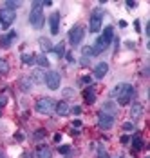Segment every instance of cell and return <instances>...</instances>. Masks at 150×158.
<instances>
[{
    "mask_svg": "<svg viewBox=\"0 0 150 158\" xmlns=\"http://www.w3.org/2000/svg\"><path fill=\"white\" fill-rule=\"evenodd\" d=\"M42 7H44V2H34L33 9H31V13H29V22L34 29H42L45 24V16H44Z\"/></svg>",
    "mask_w": 150,
    "mask_h": 158,
    "instance_id": "obj_1",
    "label": "cell"
},
{
    "mask_svg": "<svg viewBox=\"0 0 150 158\" xmlns=\"http://www.w3.org/2000/svg\"><path fill=\"white\" fill-rule=\"evenodd\" d=\"M34 109L38 111V113H42V114H51L53 109H54V100L49 98V96H42V98L36 100Z\"/></svg>",
    "mask_w": 150,
    "mask_h": 158,
    "instance_id": "obj_2",
    "label": "cell"
},
{
    "mask_svg": "<svg viewBox=\"0 0 150 158\" xmlns=\"http://www.w3.org/2000/svg\"><path fill=\"white\" fill-rule=\"evenodd\" d=\"M101 22H103V11L100 7H96L90 15V22H89V29L90 33H98L101 29Z\"/></svg>",
    "mask_w": 150,
    "mask_h": 158,
    "instance_id": "obj_3",
    "label": "cell"
},
{
    "mask_svg": "<svg viewBox=\"0 0 150 158\" xmlns=\"http://www.w3.org/2000/svg\"><path fill=\"white\" fill-rule=\"evenodd\" d=\"M132 96H134V87L130 84H125L123 89H121V93L118 95V104L120 106H127L132 100Z\"/></svg>",
    "mask_w": 150,
    "mask_h": 158,
    "instance_id": "obj_4",
    "label": "cell"
},
{
    "mask_svg": "<svg viewBox=\"0 0 150 158\" xmlns=\"http://www.w3.org/2000/svg\"><path fill=\"white\" fill-rule=\"evenodd\" d=\"M45 85L49 87V89H58L60 87V82H61V78H60V73H56V71H47V75H45Z\"/></svg>",
    "mask_w": 150,
    "mask_h": 158,
    "instance_id": "obj_5",
    "label": "cell"
},
{
    "mask_svg": "<svg viewBox=\"0 0 150 158\" xmlns=\"http://www.w3.org/2000/svg\"><path fill=\"white\" fill-rule=\"evenodd\" d=\"M83 35H85V29L78 24V26H74V27L69 31V42H71L73 46H78V44L83 40Z\"/></svg>",
    "mask_w": 150,
    "mask_h": 158,
    "instance_id": "obj_6",
    "label": "cell"
},
{
    "mask_svg": "<svg viewBox=\"0 0 150 158\" xmlns=\"http://www.w3.org/2000/svg\"><path fill=\"white\" fill-rule=\"evenodd\" d=\"M112 126H114V116L109 114V113H105V111H101V113L98 114V127L105 131V129H110Z\"/></svg>",
    "mask_w": 150,
    "mask_h": 158,
    "instance_id": "obj_7",
    "label": "cell"
},
{
    "mask_svg": "<svg viewBox=\"0 0 150 158\" xmlns=\"http://www.w3.org/2000/svg\"><path fill=\"white\" fill-rule=\"evenodd\" d=\"M16 18V11H11V9H0V22H2V26L4 27H9L13 22H15Z\"/></svg>",
    "mask_w": 150,
    "mask_h": 158,
    "instance_id": "obj_8",
    "label": "cell"
},
{
    "mask_svg": "<svg viewBox=\"0 0 150 158\" xmlns=\"http://www.w3.org/2000/svg\"><path fill=\"white\" fill-rule=\"evenodd\" d=\"M49 27H51V35H58V31H60V13H53L49 16Z\"/></svg>",
    "mask_w": 150,
    "mask_h": 158,
    "instance_id": "obj_9",
    "label": "cell"
},
{
    "mask_svg": "<svg viewBox=\"0 0 150 158\" xmlns=\"http://www.w3.org/2000/svg\"><path fill=\"white\" fill-rule=\"evenodd\" d=\"M107 73H109V64L107 62H100L94 67V77H96V78H103Z\"/></svg>",
    "mask_w": 150,
    "mask_h": 158,
    "instance_id": "obj_10",
    "label": "cell"
},
{
    "mask_svg": "<svg viewBox=\"0 0 150 158\" xmlns=\"http://www.w3.org/2000/svg\"><path fill=\"white\" fill-rule=\"evenodd\" d=\"M100 38L103 40V44H105L107 48H109V46H110V42H112V38H114V29H112L110 26H107L105 31H103V35H101Z\"/></svg>",
    "mask_w": 150,
    "mask_h": 158,
    "instance_id": "obj_11",
    "label": "cell"
},
{
    "mask_svg": "<svg viewBox=\"0 0 150 158\" xmlns=\"http://www.w3.org/2000/svg\"><path fill=\"white\" fill-rule=\"evenodd\" d=\"M53 156V153H51V149L47 147V145H38V149H36V158H51Z\"/></svg>",
    "mask_w": 150,
    "mask_h": 158,
    "instance_id": "obj_12",
    "label": "cell"
},
{
    "mask_svg": "<svg viewBox=\"0 0 150 158\" xmlns=\"http://www.w3.org/2000/svg\"><path fill=\"white\" fill-rule=\"evenodd\" d=\"M16 38V33L11 31L9 35H6V36H0V46L2 48H9L11 46V40H15Z\"/></svg>",
    "mask_w": 150,
    "mask_h": 158,
    "instance_id": "obj_13",
    "label": "cell"
},
{
    "mask_svg": "<svg viewBox=\"0 0 150 158\" xmlns=\"http://www.w3.org/2000/svg\"><path fill=\"white\" fill-rule=\"evenodd\" d=\"M83 100H85L87 104H94V102H96V93H94L92 87H87V89L83 91Z\"/></svg>",
    "mask_w": 150,
    "mask_h": 158,
    "instance_id": "obj_14",
    "label": "cell"
},
{
    "mask_svg": "<svg viewBox=\"0 0 150 158\" xmlns=\"http://www.w3.org/2000/svg\"><path fill=\"white\" fill-rule=\"evenodd\" d=\"M141 114H143V106L136 102L134 106H132V109H130V116H132L134 120H139V118H141Z\"/></svg>",
    "mask_w": 150,
    "mask_h": 158,
    "instance_id": "obj_15",
    "label": "cell"
},
{
    "mask_svg": "<svg viewBox=\"0 0 150 158\" xmlns=\"http://www.w3.org/2000/svg\"><path fill=\"white\" fill-rule=\"evenodd\" d=\"M54 109H56V114H60V116H65V114L69 113V104L61 100V102H58V104H56V107H54Z\"/></svg>",
    "mask_w": 150,
    "mask_h": 158,
    "instance_id": "obj_16",
    "label": "cell"
},
{
    "mask_svg": "<svg viewBox=\"0 0 150 158\" xmlns=\"http://www.w3.org/2000/svg\"><path fill=\"white\" fill-rule=\"evenodd\" d=\"M31 87H33V82H31V78H20V89H22L24 93H29Z\"/></svg>",
    "mask_w": 150,
    "mask_h": 158,
    "instance_id": "obj_17",
    "label": "cell"
},
{
    "mask_svg": "<svg viewBox=\"0 0 150 158\" xmlns=\"http://www.w3.org/2000/svg\"><path fill=\"white\" fill-rule=\"evenodd\" d=\"M44 80H45V75L42 71H34L33 77H31V82H33V84H42Z\"/></svg>",
    "mask_w": 150,
    "mask_h": 158,
    "instance_id": "obj_18",
    "label": "cell"
},
{
    "mask_svg": "<svg viewBox=\"0 0 150 158\" xmlns=\"http://www.w3.org/2000/svg\"><path fill=\"white\" fill-rule=\"evenodd\" d=\"M34 64H38L40 67H49V60H47V56H45V55H36Z\"/></svg>",
    "mask_w": 150,
    "mask_h": 158,
    "instance_id": "obj_19",
    "label": "cell"
},
{
    "mask_svg": "<svg viewBox=\"0 0 150 158\" xmlns=\"http://www.w3.org/2000/svg\"><path fill=\"white\" fill-rule=\"evenodd\" d=\"M40 48H42V51L49 53V51L53 49V44H51V40H49V38H40Z\"/></svg>",
    "mask_w": 150,
    "mask_h": 158,
    "instance_id": "obj_20",
    "label": "cell"
},
{
    "mask_svg": "<svg viewBox=\"0 0 150 158\" xmlns=\"http://www.w3.org/2000/svg\"><path fill=\"white\" fill-rule=\"evenodd\" d=\"M34 58H36V55H29V53H24V55H22V62L26 64V65L34 64Z\"/></svg>",
    "mask_w": 150,
    "mask_h": 158,
    "instance_id": "obj_21",
    "label": "cell"
},
{
    "mask_svg": "<svg viewBox=\"0 0 150 158\" xmlns=\"http://www.w3.org/2000/svg\"><path fill=\"white\" fill-rule=\"evenodd\" d=\"M132 145H134V149H136V151L143 149V138H141L139 135H136L134 138H132Z\"/></svg>",
    "mask_w": 150,
    "mask_h": 158,
    "instance_id": "obj_22",
    "label": "cell"
},
{
    "mask_svg": "<svg viewBox=\"0 0 150 158\" xmlns=\"http://www.w3.org/2000/svg\"><path fill=\"white\" fill-rule=\"evenodd\" d=\"M7 73H9V64L0 58V75H7Z\"/></svg>",
    "mask_w": 150,
    "mask_h": 158,
    "instance_id": "obj_23",
    "label": "cell"
},
{
    "mask_svg": "<svg viewBox=\"0 0 150 158\" xmlns=\"http://www.w3.org/2000/svg\"><path fill=\"white\" fill-rule=\"evenodd\" d=\"M53 53H56L58 56H63V53H65V48H63V44H58V46H53V49H51Z\"/></svg>",
    "mask_w": 150,
    "mask_h": 158,
    "instance_id": "obj_24",
    "label": "cell"
},
{
    "mask_svg": "<svg viewBox=\"0 0 150 158\" xmlns=\"http://www.w3.org/2000/svg\"><path fill=\"white\" fill-rule=\"evenodd\" d=\"M81 55L87 56V58H90V56H94V51H92L90 46H85V48H81Z\"/></svg>",
    "mask_w": 150,
    "mask_h": 158,
    "instance_id": "obj_25",
    "label": "cell"
},
{
    "mask_svg": "<svg viewBox=\"0 0 150 158\" xmlns=\"http://www.w3.org/2000/svg\"><path fill=\"white\" fill-rule=\"evenodd\" d=\"M103 109L109 111V114H112V116H114V113H116V106H114L112 102H107L105 106H103Z\"/></svg>",
    "mask_w": 150,
    "mask_h": 158,
    "instance_id": "obj_26",
    "label": "cell"
},
{
    "mask_svg": "<svg viewBox=\"0 0 150 158\" xmlns=\"http://www.w3.org/2000/svg\"><path fill=\"white\" fill-rule=\"evenodd\" d=\"M123 85H125V84H118V85H116V87L110 91V96H116V98H118V95H120L121 89H123Z\"/></svg>",
    "mask_w": 150,
    "mask_h": 158,
    "instance_id": "obj_27",
    "label": "cell"
},
{
    "mask_svg": "<svg viewBox=\"0 0 150 158\" xmlns=\"http://www.w3.org/2000/svg\"><path fill=\"white\" fill-rule=\"evenodd\" d=\"M98 158H109V153H107V149L103 145L98 147Z\"/></svg>",
    "mask_w": 150,
    "mask_h": 158,
    "instance_id": "obj_28",
    "label": "cell"
},
{
    "mask_svg": "<svg viewBox=\"0 0 150 158\" xmlns=\"http://www.w3.org/2000/svg\"><path fill=\"white\" fill-rule=\"evenodd\" d=\"M123 131H127V133H130V131H132V129H134V124H130V122H125V124H123Z\"/></svg>",
    "mask_w": 150,
    "mask_h": 158,
    "instance_id": "obj_29",
    "label": "cell"
},
{
    "mask_svg": "<svg viewBox=\"0 0 150 158\" xmlns=\"http://www.w3.org/2000/svg\"><path fill=\"white\" fill-rule=\"evenodd\" d=\"M44 136H45L44 129H40V131H36V133H34V138H36V140H40V138H44Z\"/></svg>",
    "mask_w": 150,
    "mask_h": 158,
    "instance_id": "obj_30",
    "label": "cell"
},
{
    "mask_svg": "<svg viewBox=\"0 0 150 158\" xmlns=\"http://www.w3.org/2000/svg\"><path fill=\"white\" fill-rule=\"evenodd\" d=\"M58 151H60L61 155H67V153L71 151V147H69V145H61V147H58Z\"/></svg>",
    "mask_w": 150,
    "mask_h": 158,
    "instance_id": "obj_31",
    "label": "cell"
},
{
    "mask_svg": "<svg viewBox=\"0 0 150 158\" xmlns=\"http://www.w3.org/2000/svg\"><path fill=\"white\" fill-rule=\"evenodd\" d=\"M7 104V95H0V107H4Z\"/></svg>",
    "mask_w": 150,
    "mask_h": 158,
    "instance_id": "obj_32",
    "label": "cell"
},
{
    "mask_svg": "<svg viewBox=\"0 0 150 158\" xmlns=\"http://www.w3.org/2000/svg\"><path fill=\"white\" fill-rule=\"evenodd\" d=\"M26 136H24V133H15V140H18V142H22Z\"/></svg>",
    "mask_w": 150,
    "mask_h": 158,
    "instance_id": "obj_33",
    "label": "cell"
},
{
    "mask_svg": "<svg viewBox=\"0 0 150 158\" xmlns=\"http://www.w3.org/2000/svg\"><path fill=\"white\" fill-rule=\"evenodd\" d=\"M81 82H83V84H89V85H90L92 78H90V77H83V78H81Z\"/></svg>",
    "mask_w": 150,
    "mask_h": 158,
    "instance_id": "obj_34",
    "label": "cell"
},
{
    "mask_svg": "<svg viewBox=\"0 0 150 158\" xmlns=\"http://www.w3.org/2000/svg\"><path fill=\"white\" fill-rule=\"evenodd\" d=\"M121 143H128L130 142V138H128V136H127V135H125V136H121V140H120Z\"/></svg>",
    "mask_w": 150,
    "mask_h": 158,
    "instance_id": "obj_35",
    "label": "cell"
},
{
    "mask_svg": "<svg viewBox=\"0 0 150 158\" xmlns=\"http://www.w3.org/2000/svg\"><path fill=\"white\" fill-rule=\"evenodd\" d=\"M73 113H74V114H80V113H81V107H80V106L73 107Z\"/></svg>",
    "mask_w": 150,
    "mask_h": 158,
    "instance_id": "obj_36",
    "label": "cell"
},
{
    "mask_svg": "<svg viewBox=\"0 0 150 158\" xmlns=\"http://www.w3.org/2000/svg\"><path fill=\"white\" fill-rule=\"evenodd\" d=\"M73 127L80 129V127H81V122H80V120H74V122H73Z\"/></svg>",
    "mask_w": 150,
    "mask_h": 158,
    "instance_id": "obj_37",
    "label": "cell"
},
{
    "mask_svg": "<svg viewBox=\"0 0 150 158\" xmlns=\"http://www.w3.org/2000/svg\"><path fill=\"white\" fill-rule=\"evenodd\" d=\"M127 7H128V9H132V7H136V2H127Z\"/></svg>",
    "mask_w": 150,
    "mask_h": 158,
    "instance_id": "obj_38",
    "label": "cell"
},
{
    "mask_svg": "<svg viewBox=\"0 0 150 158\" xmlns=\"http://www.w3.org/2000/svg\"><path fill=\"white\" fill-rule=\"evenodd\" d=\"M0 158H7V155H6V151L0 147Z\"/></svg>",
    "mask_w": 150,
    "mask_h": 158,
    "instance_id": "obj_39",
    "label": "cell"
},
{
    "mask_svg": "<svg viewBox=\"0 0 150 158\" xmlns=\"http://www.w3.org/2000/svg\"><path fill=\"white\" fill-rule=\"evenodd\" d=\"M65 56H67V60H69V62H74V58H73V55H71V53H67Z\"/></svg>",
    "mask_w": 150,
    "mask_h": 158,
    "instance_id": "obj_40",
    "label": "cell"
},
{
    "mask_svg": "<svg viewBox=\"0 0 150 158\" xmlns=\"http://www.w3.org/2000/svg\"><path fill=\"white\" fill-rule=\"evenodd\" d=\"M134 27H136V31H139V20H136L134 22Z\"/></svg>",
    "mask_w": 150,
    "mask_h": 158,
    "instance_id": "obj_41",
    "label": "cell"
},
{
    "mask_svg": "<svg viewBox=\"0 0 150 158\" xmlns=\"http://www.w3.org/2000/svg\"><path fill=\"white\" fill-rule=\"evenodd\" d=\"M61 140V135H54V142H60Z\"/></svg>",
    "mask_w": 150,
    "mask_h": 158,
    "instance_id": "obj_42",
    "label": "cell"
},
{
    "mask_svg": "<svg viewBox=\"0 0 150 158\" xmlns=\"http://www.w3.org/2000/svg\"><path fill=\"white\" fill-rule=\"evenodd\" d=\"M120 27H127V22L125 20H120Z\"/></svg>",
    "mask_w": 150,
    "mask_h": 158,
    "instance_id": "obj_43",
    "label": "cell"
},
{
    "mask_svg": "<svg viewBox=\"0 0 150 158\" xmlns=\"http://www.w3.org/2000/svg\"><path fill=\"white\" fill-rule=\"evenodd\" d=\"M118 158H123V156H118Z\"/></svg>",
    "mask_w": 150,
    "mask_h": 158,
    "instance_id": "obj_44",
    "label": "cell"
}]
</instances>
